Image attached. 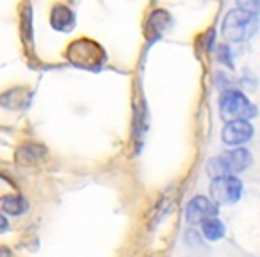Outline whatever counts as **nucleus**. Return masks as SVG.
Listing matches in <instances>:
<instances>
[{"label":"nucleus","instance_id":"nucleus-6","mask_svg":"<svg viewBox=\"0 0 260 257\" xmlns=\"http://www.w3.org/2000/svg\"><path fill=\"white\" fill-rule=\"evenodd\" d=\"M217 214H219V207L203 195L194 196L185 207V220L191 225H200L209 218H217Z\"/></svg>","mask_w":260,"mask_h":257},{"label":"nucleus","instance_id":"nucleus-2","mask_svg":"<svg viewBox=\"0 0 260 257\" xmlns=\"http://www.w3.org/2000/svg\"><path fill=\"white\" fill-rule=\"evenodd\" d=\"M251 152L246 149H234L228 150V152L216 156L209 161L207 164V170L214 177H219V175H235L244 172L246 168H249L251 164Z\"/></svg>","mask_w":260,"mask_h":257},{"label":"nucleus","instance_id":"nucleus-9","mask_svg":"<svg viewBox=\"0 0 260 257\" xmlns=\"http://www.w3.org/2000/svg\"><path fill=\"white\" fill-rule=\"evenodd\" d=\"M50 23L55 31H62V33H68L75 25V15L73 11L64 4H55L54 9L50 13Z\"/></svg>","mask_w":260,"mask_h":257},{"label":"nucleus","instance_id":"nucleus-13","mask_svg":"<svg viewBox=\"0 0 260 257\" xmlns=\"http://www.w3.org/2000/svg\"><path fill=\"white\" fill-rule=\"evenodd\" d=\"M8 227H9V223H8V220H6V216L4 214H0V232L8 231Z\"/></svg>","mask_w":260,"mask_h":257},{"label":"nucleus","instance_id":"nucleus-7","mask_svg":"<svg viewBox=\"0 0 260 257\" xmlns=\"http://www.w3.org/2000/svg\"><path fill=\"white\" fill-rule=\"evenodd\" d=\"M253 125L246 120H234V122H226L223 132H221V139L226 143L228 147H241L248 143L253 138Z\"/></svg>","mask_w":260,"mask_h":257},{"label":"nucleus","instance_id":"nucleus-1","mask_svg":"<svg viewBox=\"0 0 260 257\" xmlns=\"http://www.w3.org/2000/svg\"><path fill=\"white\" fill-rule=\"evenodd\" d=\"M256 25H258L256 16L248 15L241 9H234L224 16L223 25H221V34L230 43H237V41H244L251 38L256 31Z\"/></svg>","mask_w":260,"mask_h":257},{"label":"nucleus","instance_id":"nucleus-11","mask_svg":"<svg viewBox=\"0 0 260 257\" xmlns=\"http://www.w3.org/2000/svg\"><path fill=\"white\" fill-rule=\"evenodd\" d=\"M2 209H4V213L11 214V216H20V214H23L29 209V204H27V200L23 196L8 195L2 198Z\"/></svg>","mask_w":260,"mask_h":257},{"label":"nucleus","instance_id":"nucleus-12","mask_svg":"<svg viewBox=\"0 0 260 257\" xmlns=\"http://www.w3.org/2000/svg\"><path fill=\"white\" fill-rule=\"evenodd\" d=\"M217 52L221 54V55H219V61H221V63H224V65L230 66V68H232V66H234V63H232L230 59H228V58H230V50H228L226 45H221V47L217 48Z\"/></svg>","mask_w":260,"mask_h":257},{"label":"nucleus","instance_id":"nucleus-10","mask_svg":"<svg viewBox=\"0 0 260 257\" xmlns=\"http://www.w3.org/2000/svg\"><path fill=\"white\" fill-rule=\"evenodd\" d=\"M202 234L205 236L209 241H219V239L224 238L226 234V229H224V223L217 218H209V220L202 221Z\"/></svg>","mask_w":260,"mask_h":257},{"label":"nucleus","instance_id":"nucleus-14","mask_svg":"<svg viewBox=\"0 0 260 257\" xmlns=\"http://www.w3.org/2000/svg\"><path fill=\"white\" fill-rule=\"evenodd\" d=\"M0 257H11V252L8 248H0Z\"/></svg>","mask_w":260,"mask_h":257},{"label":"nucleus","instance_id":"nucleus-3","mask_svg":"<svg viewBox=\"0 0 260 257\" xmlns=\"http://www.w3.org/2000/svg\"><path fill=\"white\" fill-rule=\"evenodd\" d=\"M66 55L75 66L86 70H98L105 61L104 48L98 43H94L93 40H86V38L73 41L68 47Z\"/></svg>","mask_w":260,"mask_h":257},{"label":"nucleus","instance_id":"nucleus-5","mask_svg":"<svg viewBox=\"0 0 260 257\" xmlns=\"http://www.w3.org/2000/svg\"><path fill=\"white\" fill-rule=\"evenodd\" d=\"M210 196L216 204H235L242 196V182L235 175H219L210 182Z\"/></svg>","mask_w":260,"mask_h":257},{"label":"nucleus","instance_id":"nucleus-4","mask_svg":"<svg viewBox=\"0 0 260 257\" xmlns=\"http://www.w3.org/2000/svg\"><path fill=\"white\" fill-rule=\"evenodd\" d=\"M219 111L221 116L226 122H234V120H246V122H249L256 115V107L251 104V100L237 90H228L221 95Z\"/></svg>","mask_w":260,"mask_h":257},{"label":"nucleus","instance_id":"nucleus-8","mask_svg":"<svg viewBox=\"0 0 260 257\" xmlns=\"http://www.w3.org/2000/svg\"><path fill=\"white\" fill-rule=\"evenodd\" d=\"M47 157V149L38 143H25L16 150V163L23 166H32Z\"/></svg>","mask_w":260,"mask_h":257}]
</instances>
